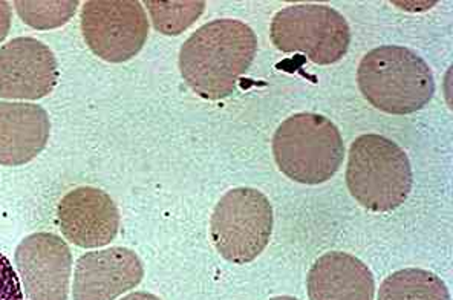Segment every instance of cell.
<instances>
[{
  "label": "cell",
  "instance_id": "6",
  "mask_svg": "<svg viewBox=\"0 0 453 300\" xmlns=\"http://www.w3.org/2000/svg\"><path fill=\"white\" fill-rule=\"evenodd\" d=\"M273 45L287 54H303L316 65H333L351 45V29L334 8L316 4L287 6L270 25Z\"/></svg>",
  "mask_w": 453,
  "mask_h": 300
},
{
  "label": "cell",
  "instance_id": "12",
  "mask_svg": "<svg viewBox=\"0 0 453 300\" xmlns=\"http://www.w3.org/2000/svg\"><path fill=\"white\" fill-rule=\"evenodd\" d=\"M51 121L35 103L0 102V165H27L48 144Z\"/></svg>",
  "mask_w": 453,
  "mask_h": 300
},
{
  "label": "cell",
  "instance_id": "1",
  "mask_svg": "<svg viewBox=\"0 0 453 300\" xmlns=\"http://www.w3.org/2000/svg\"><path fill=\"white\" fill-rule=\"evenodd\" d=\"M257 52L255 31L241 20L219 19L193 33L180 51L182 79L205 100L232 96Z\"/></svg>",
  "mask_w": 453,
  "mask_h": 300
},
{
  "label": "cell",
  "instance_id": "9",
  "mask_svg": "<svg viewBox=\"0 0 453 300\" xmlns=\"http://www.w3.org/2000/svg\"><path fill=\"white\" fill-rule=\"evenodd\" d=\"M54 52L37 39L18 37L0 48V98L40 100L56 89Z\"/></svg>",
  "mask_w": 453,
  "mask_h": 300
},
{
  "label": "cell",
  "instance_id": "2",
  "mask_svg": "<svg viewBox=\"0 0 453 300\" xmlns=\"http://www.w3.org/2000/svg\"><path fill=\"white\" fill-rule=\"evenodd\" d=\"M357 83L374 108L392 115L417 112L435 94L431 66L404 46L385 45L369 51L358 65Z\"/></svg>",
  "mask_w": 453,
  "mask_h": 300
},
{
  "label": "cell",
  "instance_id": "15",
  "mask_svg": "<svg viewBox=\"0 0 453 300\" xmlns=\"http://www.w3.org/2000/svg\"><path fill=\"white\" fill-rule=\"evenodd\" d=\"M153 27L165 35H181L204 12L205 2H146Z\"/></svg>",
  "mask_w": 453,
  "mask_h": 300
},
{
  "label": "cell",
  "instance_id": "18",
  "mask_svg": "<svg viewBox=\"0 0 453 300\" xmlns=\"http://www.w3.org/2000/svg\"><path fill=\"white\" fill-rule=\"evenodd\" d=\"M12 28V8L8 2L0 0V42L6 39Z\"/></svg>",
  "mask_w": 453,
  "mask_h": 300
},
{
  "label": "cell",
  "instance_id": "19",
  "mask_svg": "<svg viewBox=\"0 0 453 300\" xmlns=\"http://www.w3.org/2000/svg\"><path fill=\"white\" fill-rule=\"evenodd\" d=\"M119 300H161L159 297H157L155 295H150V293H146V291H135V293H131V295L125 296L123 299Z\"/></svg>",
  "mask_w": 453,
  "mask_h": 300
},
{
  "label": "cell",
  "instance_id": "5",
  "mask_svg": "<svg viewBox=\"0 0 453 300\" xmlns=\"http://www.w3.org/2000/svg\"><path fill=\"white\" fill-rule=\"evenodd\" d=\"M272 233L270 199L251 188L228 190L216 204L210 221L216 251L236 265L255 261L270 242Z\"/></svg>",
  "mask_w": 453,
  "mask_h": 300
},
{
  "label": "cell",
  "instance_id": "17",
  "mask_svg": "<svg viewBox=\"0 0 453 300\" xmlns=\"http://www.w3.org/2000/svg\"><path fill=\"white\" fill-rule=\"evenodd\" d=\"M0 300H25L19 276L5 255L0 253Z\"/></svg>",
  "mask_w": 453,
  "mask_h": 300
},
{
  "label": "cell",
  "instance_id": "4",
  "mask_svg": "<svg viewBox=\"0 0 453 300\" xmlns=\"http://www.w3.org/2000/svg\"><path fill=\"white\" fill-rule=\"evenodd\" d=\"M273 153L283 175L301 184L318 186L339 172L345 144L331 119L301 112L279 126L273 138Z\"/></svg>",
  "mask_w": 453,
  "mask_h": 300
},
{
  "label": "cell",
  "instance_id": "16",
  "mask_svg": "<svg viewBox=\"0 0 453 300\" xmlns=\"http://www.w3.org/2000/svg\"><path fill=\"white\" fill-rule=\"evenodd\" d=\"M14 6L20 19L29 27L35 29H51L58 28L74 18L79 2L77 0H68V2L18 0Z\"/></svg>",
  "mask_w": 453,
  "mask_h": 300
},
{
  "label": "cell",
  "instance_id": "8",
  "mask_svg": "<svg viewBox=\"0 0 453 300\" xmlns=\"http://www.w3.org/2000/svg\"><path fill=\"white\" fill-rule=\"evenodd\" d=\"M16 266L27 300L68 299L73 253L60 236L40 232L23 239Z\"/></svg>",
  "mask_w": 453,
  "mask_h": 300
},
{
  "label": "cell",
  "instance_id": "20",
  "mask_svg": "<svg viewBox=\"0 0 453 300\" xmlns=\"http://www.w3.org/2000/svg\"><path fill=\"white\" fill-rule=\"evenodd\" d=\"M270 300H299L296 299V297H291V296H278V297H272Z\"/></svg>",
  "mask_w": 453,
  "mask_h": 300
},
{
  "label": "cell",
  "instance_id": "7",
  "mask_svg": "<svg viewBox=\"0 0 453 300\" xmlns=\"http://www.w3.org/2000/svg\"><path fill=\"white\" fill-rule=\"evenodd\" d=\"M81 31L96 57L127 62L148 40V14L136 0H89L81 8Z\"/></svg>",
  "mask_w": 453,
  "mask_h": 300
},
{
  "label": "cell",
  "instance_id": "3",
  "mask_svg": "<svg viewBox=\"0 0 453 300\" xmlns=\"http://www.w3.org/2000/svg\"><path fill=\"white\" fill-rule=\"evenodd\" d=\"M346 184L358 204L385 213L404 204L414 175L408 155L396 142L368 134L356 138L349 148Z\"/></svg>",
  "mask_w": 453,
  "mask_h": 300
},
{
  "label": "cell",
  "instance_id": "11",
  "mask_svg": "<svg viewBox=\"0 0 453 300\" xmlns=\"http://www.w3.org/2000/svg\"><path fill=\"white\" fill-rule=\"evenodd\" d=\"M144 278V266L135 251L125 247L91 251L75 266L74 300H115L134 289Z\"/></svg>",
  "mask_w": 453,
  "mask_h": 300
},
{
  "label": "cell",
  "instance_id": "13",
  "mask_svg": "<svg viewBox=\"0 0 453 300\" xmlns=\"http://www.w3.org/2000/svg\"><path fill=\"white\" fill-rule=\"evenodd\" d=\"M306 288L310 300H374V274L356 256L329 251L312 264Z\"/></svg>",
  "mask_w": 453,
  "mask_h": 300
},
{
  "label": "cell",
  "instance_id": "14",
  "mask_svg": "<svg viewBox=\"0 0 453 300\" xmlns=\"http://www.w3.org/2000/svg\"><path fill=\"white\" fill-rule=\"evenodd\" d=\"M377 300H450L448 285L434 273L404 268L380 285Z\"/></svg>",
  "mask_w": 453,
  "mask_h": 300
},
{
  "label": "cell",
  "instance_id": "10",
  "mask_svg": "<svg viewBox=\"0 0 453 300\" xmlns=\"http://www.w3.org/2000/svg\"><path fill=\"white\" fill-rule=\"evenodd\" d=\"M57 213L63 236L81 249H100L119 235V209L100 188L71 190L63 196Z\"/></svg>",
  "mask_w": 453,
  "mask_h": 300
}]
</instances>
